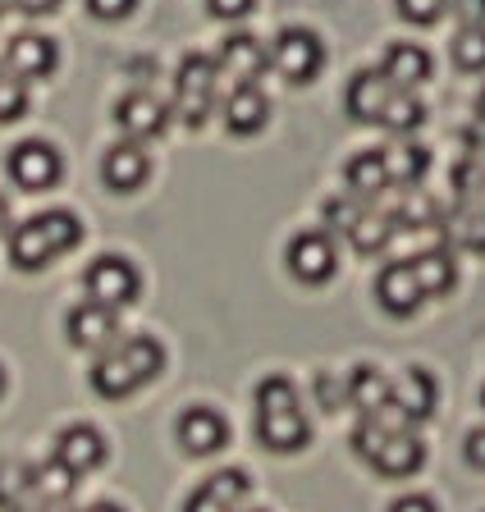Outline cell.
I'll return each mask as SVG.
<instances>
[{"mask_svg":"<svg viewBox=\"0 0 485 512\" xmlns=\"http://www.w3.org/2000/svg\"><path fill=\"white\" fill-rule=\"evenodd\" d=\"M83 288H87V302H101V307L119 311V307H133V302H138L142 275L129 256H97L83 275Z\"/></svg>","mask_w":485,"mask_h":512,"instance_id":"cell-7","label":"cell"},{"mask_svg":"<svg viewBox=\"0 0 485 512\" xmlns=\"http://www.w3.org/2000/svg\"><path fill=\"white\" fill-rule=\"evenodd\" d=\"M10 5H14V0H0V14H5V10H10Z\"/></svg>","mask_w":485,"mask_h":512,"instance_id":"cell-48","label":"cell"},{"mask_svg":"<svg viewBox=\"0 0 485 512\" xmlns=\"http://www.w3.org/2000/svg\"><path fill=\"white\" fill-rule=\"evenodd\" d=\"M344 183L353 192L357 202H380L394 183H389V165H385V151H357L353 160L344 165Z\"/></svg>","mask_w":485,"mask_h":512,"instance_id":"cell-22","label":"cell"},{"mask_svg":"<svg viewBox=\"0 0 485 512\" xmlns=\"http://www.w3.org/2000/svg\"><path fill=\"white\" fill-rule=\"evenodd\" d=\"M394 92H399V87L389 83L380 69H362V74H353L344 87V110L357 119V124H380V119H385V106L394 101Z\"/></svg>","mask_w":485,"mask_h":512,"instance_id":"cell-16","label":"cell"},{"mask_svg":"<svg viewBox=\"0 0 485 512\" xmlns=\"http://www.w3.org/2000/svg\"><path fill=\"white\" fill-rule=\"evenodd\" d=\"M453 64L463 74H485V28H463L453 37Z\"/></svg>","mask_w":485,"mask_h":512,"instance_id":"cell-31","label":"cell"},{"mask_svg":"<svg viewBox=\"0 0 485 512\" xmlns=\"http://www.w3.org/2000/svg\"><path fill=\"white\" fill-rule=\"evenodd\" d=\"M28 110V83H19L14 74H0V124H14Z\"/></svg>","mask_w":485,"mask_h":512,"instance_id":"cell-33","label":"cell"},{"mask_svg":"<svg viewBox=\"0 0 485 512\" xmlns=\"http://www.w3.org/2000/svg\"><path fill=\"white\" fill-rule=\"evenodd\" d=\"M348 403H353L362 416H371V421H403V416L394 412V398H389V380L376 371V366L348 371Z\"/></svg>","mask_w":485,"mask_h":512,"instance_id":"cell-21","label":"cell"},{"mask_svg":"<svg viewBox=\"0 0 485 512\" xmlns=\"http://www.w3.org/2000/svg\"><path fill=\"white\" fill-rule=\"evenodd\" d=\"M206 490L216 494L220 503H229V508H243V503H248V494H252V485H248V476H243V471L238 467H229V471H216V476H206L202 480Z\"/></svg>","mask_w":485,"mask_h":512,"instance_id":"cell-32","label":"cell"},{"mask_svg":"<svg viewBox=\"0 0 485 512\" xmlns=\"http://www.w3.org/2000/svg\"><path fill=\"white\" fill-rule=\"evenodd\" d=\"M463 28H485V0H449Z\"/></svg>","mask_w":485,"mask_h":512,"instance_id":"cell-40","label":"cell"},{"mask_svg":"<svg viewBox=\"0 0 485 512\" xmlns=\"http://www.w3.org/2000/svg\"><path fill=\"white\" fill-rule=\"evenodd\" d=\"M353 453L367 458L385 480H403L412 471H421V462H426V444L412 435V426H403V421H371V416L357 421Z\"/></svg>","mask_w":485,"mask_h":512,"instance_id":"cell-4","label":"cell"},{"mask_svg":"<svg viewBox=\"0 0 485 512\" xmlns=\"http://www.w3.org/2000/svg\"><path fill=\"white\" fill-rule=\"evenodd\" d=\"M5 170H10V183H19L23 192H46V188H55V183H60L65 160H60V151H55L51 142L28 138V142H19V147L10 151Z\"/></svg>","mask_w":485,"mask_h":512,"instance_id":"cell-9","label":"cell"},{"mask_svg":"<svg viewBox=\"0 0 485 512\" xmlns=\"http://www.w3.org/2000/svg\"><path fill=\"white\" fill-rule=\"evenodd\" d=\"M206 10L216 14V19H225V23H238V19H248V14L257 10V0H206Z\"/></svg>","mask_w":485,"mask_h":512,"instance_id":"cell-38","label":"cell"},{"mask_svg":"<svg viewBox=\"0 0 485 512\" xmlns=\"http://www.w3.org/2000/svg\"><path fill=\"white\" fill-rule=\"evenodd\" d=\"M138 10V0H87V14L101 23H119V19H129V14Z\"/></svg>","mask_w":485,"mask_h":512,"instance_id":"cell-37","label":"cell"},{"mask_svg":"<svg viewBox=\"0 0 485 512\" xmlns=\"http://www.w3.org/2000/svg\"><path fill=\"white\" fill-rule=\"evenodd\" d=\"M184 512H234L229 503H220L216 494L206 490V485H197L193 494H188V503H184Z\"/></svg>","mask_w":485,"mask_h":512,"instance_id":"cell-39","label":"cell"},{"mask_svg":"<svg viewBox=\"0 0 485 512\" xmlns=\"http://www.w3.org/2000/svg\"><path fill=\"white\" fill-rule=\"evenodd\" d=\"M78 243H83V224L74 211H42L33 220L10 224V238H5L14 270H42L55 256L74 252Z\"/></svg>","mask_w":485,"mask_h":512,"instance_id":"cell-3","label":"cell"},{"mask_svg":"<svg viewBox=\"0 0 485 512\" xmlns=\"http://www.w3.org/2000/svg\"><path fill=\"white\" fill-rule=\"evenodd\" d=\"M0 234H10V202L0 197Z\"/></svg>","mask_w":485,"mask_h":512,"instance_id":"cell-44","label":"cell"},{"mask_svg":"<svg viewBox=\"0 0 485 512\" xmlns=\"http://www.w3.org/2000/svg\"><path fill=\"white\" fill-rule=\"evenodd\" d=\"M23 503H33V467L0 462V512H14Z\"/></svg>","mask_w":485,"mask_h":512,"instance_id":"cell-30","label":"cell"},{"mask_svg":"<svg viewBox=\"0 0 485 512\" xmlns=\"http://www.w3.org/2000/svg\"><path fill=\"white\" fill-rule=\"evenodd\" d=\"M65 334L74 348L83 352H106L119 343V316L110 307H101V302H83V307H74L65 316Z\"/></svg>","mask_w":485,"mask_h":512,"instance_id":"cell-13","label":"cell"},{"mask_svg":"<svg viewBox=\"0 0 485 512\" xmlns=\"http://www.w3.org/2000/svg\"><path fill=\"white\" fill-rule=\"evenodd\" d=\"M74 490H78V476H69L60 462H42V467H33V503L37 508L60 512L69 499H74Z\"/></svg>","mask_w":485,"mask_h":512,"instance_id":"cell-26","label":"cell"},{"mask_svg":"<svg viewBox=\"0 0 485 512\" xmlns=\"http://www.w3.org/2000/svg\"><path fill=\"white\" fill-rule=\"evenodd\" d=\"M106 435H101L97 426H87V421H78V426H65L60 435H55V448H51V462H60V467L69 471V476L83 480L87 471H97L101 462H106Z\"/></svg>","mask_w":485,"mask_h":512,"instance_id":"cell-10","label":"cell"},{"mask_svg":"<svg viewBox=\"0 0 485 512\" xmlns=\"http://www.w3.org/2000/svg\"><path fill=\"white\" fill-rule=\"evenodd\" d=\"M147 179H151V156L138 142L124 138L101 156V183H106L110 192H138Z\"/></svg>","mask_w":485,"mask_h":512,"instance_id":"cell-18","label":"cell"},{"mask_svg":"<svg viewBox=\"0 0 485 512\" xmlns=\"http://www.w3.org/2000/svg\"><path fill=\"white\" fill-rule=\"evenodd\" d=\"M266 60H270V69H275L284 83L302 87V83H312V78L321 74L325 46H321V37H316L312 28H284L280 37L270 42Z\"/></svg>","mask_w":485,"mask_h":512,"instance_id":"cell-6","label":"cell"},{"mask_svg":"<svg viewBox=\"0 0 485 512\" xmlns=\"http://www.w3.org/2000/svg\"><path fill=\"white\" fill-rule=\"evenodd\" d=\"M362 211H367V202H357L353 192H344V197H330V202H325V224H330V229H339V234H348V229H353V220Z\"/></svg>","mask_w":485,"mask_h":512,"instance_id":"cell-35","label":"cell"},{"mask_svg":"<svg viewBox=\"0 0 485 512\" xmlns=\"http://www.w3.org/2000/svg\"><path fill=\"white\" fill-rule=\"evenodd\" d=\"M444 10H449V0H399V14H403L408 23H417V28L435 23Z\"/></svg>","mask_w":485,"mask_h":512,"instance_id":"cell-36","label":"cell"},{"mask_svg":"<svg viewBox=\"0 0 485 512\" xmlns=\"http://www.w3.org/2000/svg\"><path fill=\"white\" fill-rule=\"evenodd\" d=\"M216 87H220V69L211 55H184L179 74H174V106L170 115H179L188 128H202L216 110Z\"/></svg>","mask_w":485,"mask_h":512,"instance_id":"cell-5","label":"cell"},{"mask_svg":"<svg viewBox=\"0 0 485 512\" xmlns=\"http://www.w3.org/2000/svg\"><path fill=\"white\" fill-rule=\"evenodd\" d=\"M389 512H440L426 494H403L399 503H389Z\"/></svg>","mask_w":485,"mask_h":512,"instance_id":"cell-42","label":"cell"},{"mask_svg":"<svg viewBox=\"0 0 485 512\" xmlns=\"http://www.w3.org/2000/svg\"><path fill=\"white\" fill-rule=\"evenodd\" d=\"M316 403H321V412H339V407H348V375H335V371L316 375Z\"/></svg>","mask_w":485,"mask_h":512,"instance_id":"cell-34","label":"cell"},{"mask_svg":"<svg viewBox=\"0 0 485 512\" xmlns=\"http://www.w3.org/2000/svg\"><path fill=\"white\" fill-rule=\"evenodd\" d=\"M389 398H394V412L403 416V426H417V421H426V416L435 412V403H440V384H435L431 371L408 366L399 380H389Z\"/></svg>","mask_w":485,"mask_h":512,"instance_id":"cell-15","label":"cell"},{"mask_svg":"<svg viewBox=\"0 0 485 512\" xmlns=\"http://www.w3.org/2000/svg\"><path fill=\"white\" fill-rule=\"evenodd\" d=\"M385 165H389V183L394 188H417L421 174L431 170V151L421 142H399V147L385 151Z\"/></svg>","mask_w":485,"mask_h":512,"instance_id":"cell-27","label":"cell"},{"mask_svg":"<svg viewBox=\"0 0 485 512\" xmlns=\"http://www.w3.org/2000/svg\"><path fill=\"white\" fill-rule=\"evenodd\" d=\"M376 302H380V311H389V316H412V311L426 302V293H421V284H417L408 261H389V266L376 275Z\"/></svg>","mask_w":485,"mask_h":512,"instance_id":"cell-19","label":"cell"},{"mask_svg":"<svg viewBox=\"0 0 485 512\" xmlns=\"http://www.w3.org/2000/svg\"><path fill=\"white\" fill-rule=\"evenodd\" d=\"M161 366H165V348H161V339H151V334H119V343L115 348H106L92 362V389H97L101 398H110V403H119V398H129V394H138L142 384H151L156 375H161Z\"/></svg>","mask_w":485,"mask_h":512,"instance_id":"cell-1","label":"cell"},{"mask_svg":"<svg viewBox=\"0 0 485 512\" xmlns=\"http://www.w3.org/2000/svg\"><path fill=\"white\" fill-rule=\"evenodd\" d=\"M476 128H481V133H485V92L476 96Z\"/></svg>","mask_w":485,"mask_h":512,"instance_id":"cell-45","label":"cell"},{"mask_svg":"<svg viewBox=\"0 0 485 512\" xmlns=\"http://www.w3.org/2000/svg\"><path fill=\"white\" fill-rule=\"evenodd\" d=\"M463 458L472 462L476 471H485V430H472V435H467V444H463Z\"/></svg>","mask_w":485,"mask_h":512,"instance_id":"cell-41","label":"cell"},{"mask_svg":"<svg viewBox=\"0 0 485 512\" xmlns=\"http://www.w3.org/2000/svg\"><path fill=\"white\" fill-rule=\"evenodd\" d=\"M394 220H389V211H380V206H367V211L353 220V229H348V243H353L357 256H380L389 243H394Z\"/></svg>","mask_w":485,"mask_h":512,"instance_id":"cell-25","label":"cell"},{"mask_svg":"<svg viewBox=\"0 0 485 512\" xmlns=\"http://www.w3.org/2000/svg\"><path fill=\"white\" fill-rule=\"evenodd\" d=\"M426 124V106H421L412 92H394V101L385 106V119H380V128H389V133H399V138H408V133H417V128Z\"/></svg>","mask_w":485,"mask_h":512,"instance_id":"cell-29","label":"cell"},{"mask_svg":"<svg viewBox=\"0 0 485 512\" xmlns=\"http://www.w3.org/2000/svg\"><path fill=\"white\" fill-rule=\"evenodd\" d=\"M252 430H257L261 448L270 453H298L307 448V416H302L298 389L284 375H266L257 384V412H252Z\"/></svg>","mask_w":485,"mask_h":512,"instance_id":"cell-2","label":"cell"},{"mask_svg":"<svg viewBox=\"0 0 485 512\" xmlns=\"http://www.w3.org/2000/svg\"><path fill=\"white\" fill-rule=\"evenodd\" d=\"M380 74H385L394 87L412 92V87H421L426 78H431V55L421 51V46H412V42H394V46L385 51V64H380Z\"/></svg>","mask_w":485,"mask_h":512,"instance_id":"cell-24","label":"cell"},{"mask_svg":"<svg viewBox=\"0 0 485 512\" xmlns=\"http://www.w3.org/2000/svg\"><path fill=\"white\" fill-rule=\"evenodd\" d=\"M60 0H14V10H23V14H51Z\"/></svg>","mask_w":485,"mask_h":512,"instance_id":"cell-43","label":"cell"},{"mask_svg":"<svg viewBox=\"0 0 485 512\" xmlns=\"http://www.w3.org/2000/svg\"><path fill=\"white\" fill-rule=\"evenodd\" d=\"M284 261H289L293 279H302V284H325V279H335V270H339V243H335V234H325V229H307V234L289 238Z\"/></svg>","mask_w":485,"mask_h":512,"instance_id":"cell-8","label":"cell"},{"mask_svg":"<svg viewBox=\"0 0 485 512\" xmlns=\"http://www.w3.org/2000/svg\"><path fill=\"white\" fill-rule=\"evenodd\" d=\"M449 234H453V243L458 247L485 256V202H463L458 206L453 220H449Z\"/></svg>","mask_w":485,"mask_h":512,"instance_id":"cell-28","label":"cell"},{"mask_svg":"<svg viewBox=\"0 0 485 512\" xmlns=\"http://www.w3.org/2000/svg\"><path fill=\"white\" fill-rule=\"evenodd\" d=\"M220 119H225V128L234 138H252V133H261L270 119V96L261 92V83H238L234 92L225 96Z\"/></svg>","mask_w":485,"mask_h":512,"instance_id":"cell-17","label":"cell"},{"mask_svg":"<svg viewBox=\"0 0 485 512\" xmlns=\"http://www.w3.org/2000/svg\"><path fill=\"white\" fill-rule=\"evenodd\" d=\"M257 512H261V508H257Z\"/></svg>","mask_w":485,"mask_h":512,"instance_id":"cell-51","label":"cell"},{"mask_svg":"<svg viewBox=\"0 0 485 512\" xmlns=\"http://www.w3.org/2000/svg\"><path fill=\"white\" fill-rule=\"evenodd\" d=\"M0 394H5V371H0Z\"/></svg>","mask_w":485,"mask_h":512,"instance_id":"cell-49","label":"cell"},{"mask_svg":"<svg viewBox=\"0 0 485 512\" xmlns=\"http://www.w3.org/2000/svg\"><path fill=\"white\" fill-rule=\"evenodd\" d=\"M174 435L184 444V453L193 458H211L229 444V421L216 412V407H188L179 421H174Z\"/></svg>","mask_w":485,"mask_h":512,"instance_id":"cell-14","label":"cell"},{"mask_svg":"<svg viewBox=\"0 0 485 512\" xmlns=\"http://www.w3.org/2000/svg\"><path fill=\"white\" fill-rule=\"evenodd\" d=\"M216 69L234 78V87H238V83H257V78L270 69L266 46H261L252 32H234V37H225V42H220Z\"/></svg>","mask_w":485,"mask_h":512,"instance_id":"cell-20","label":"cell"},{"mask_svg":"<svg viewBox=\"0 0 485 512\" xmlns=\"http://www.w3.org/2000/svg\"><path fill=\"white\" fill-rule=\"evenodd\" d=\"M55 64H60V51L42 32H19L5 46V74H14L19 83H42V78L55 74Z\"/></svg>","mask_w":485,"mask_h":512,"instance_id":"cell-12","label":"cell"},{"mask_svg":"<svg viewBox=\"0 0 485 512\" xmlns=\"http://www.w3.org/2000/svg\"><path fill=\"white\" fill-rule=\"evenodd\" d=\"M481 403H485V389H481Z\"/></svg>","mask_w":485,"mask_h":512,"instance_id":"cell-50","label":"cell"},{"mask_svg":"<svg viewBox=\"0 0 485 512\" xmlns=\"http://www.w3.org/2000/svg\"><path fill=\"white\" fill-rule=\"evenodd\" d=\"M115 124H119L124 138L142 147V142L161 138L165 128H170V106H165L161 96H151V92H129V96H119Z\"/></svg>","mask_w":485,"mask_h":512,"instance_id":"cell-11","label":"cell"},{"mask_svg":"<svg viewBox=\"0 0 485 512\" xmlns=\"http://www.w3.org/2000/svg\"><path fill=\"white\" fill-rule=\"evenodd\" d=\"M78 512H124L119 503H92V508H78Z\"/></svg>","mask_w":485,"mask_h":512,"instance_id":"cell-46","label":"cell"},{"mask_svg":"<svg viewBox=\"0 0 485 512\" xmlns=\"http://www.w3.org/2000/svg\"><path fill=\"white\" fill-rule=\"evenodd\" d=\"M408 266L426 298H444V293H453V284H458V261H453L449 247H426V252L408 256Z\"/></svg>","mask_w":485,"mask_h":512,"instance_id":"cell-23","label":"cell"},{"mask_svg":"<svg viewBox=\"0 0 485 512\" xmlns=\"http://www.w3.org/2000/svg\"><path fill=\"white\" fill-rule=\"evenodd\" d=\"M14 512H51V508H37V503H23V508H14Z\"/></svg>","mask_w":485,"mask_h":512,"instance_id":"cell-47","label":"cell"}]
</instances>
